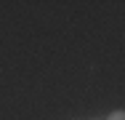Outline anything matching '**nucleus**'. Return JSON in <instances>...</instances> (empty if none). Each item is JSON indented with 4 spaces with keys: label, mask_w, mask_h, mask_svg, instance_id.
<instances>
[{
    "label": "nucleus",
    "mask_w": 125,
    "mask_h": 120,
    "mask_svg": "<svg viewBox=\"0 0 125 120\" xmlns=\"http://www.w3.org/2000/svg\"><path fill=\"white\" fill-rule=\"evenodd\" d=\"M109 120H125V115H123V112H112V115H109Z\"/></svg>",
    "instance_id": "f257e3e1"
}]
</instances>
